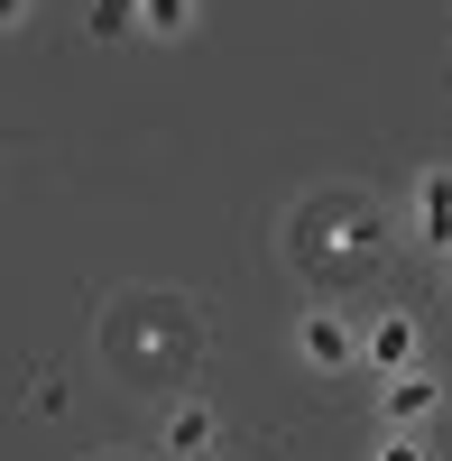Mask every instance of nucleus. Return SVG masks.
<instances>
[{"mask_svg": "<svg viewBox=\"0 0 452 461\" xmlns=\"http://www.w3.org/2000/svg\"><path fill=\"white\" fill-rule=\"evenodd\" d=\"M148 28H158V37H167V28H185V0H148Z\"/></svg>", "mask_w": 452, "mask_h": 461, "instance_id": "obj_8", "label": "nucleus"}, {"mask_svg": "<svg viewBox=\"0 0 452 461\" xmlns=\"http://www.w3.org/2000/svg\"><path fill=\"white\" fill-rule=\"evenodd\" d=\"M203 443H212V406L176 397V406H167V452H203Z\"/></svg>", "mask_w": 452, "mask_h": 461, "instance_id": "obj_5", "label": "nucleus"}, {"mask_svg": "<svg viewBox=\"0 0 452 461\" xmlns=\"http://www.w3.org/2000/svg\"><path fill=\"white\" fill-rule=\"evenodd\" d=\"M203 351V323L185 314V295H121L102 323V360L130 378V388H167V378H185Z\"/></svg>", "mask_w": 452, "mask_h": 461, "instance_id": "obj_1", "label": "nucleus"}, {"mask_svg": "<svg viewBox=\"0 0 452 461\" xmlns=\"http://www.w3.org/2000/svg\"><path fill=\"white\" fill-rule=\"evenodd\" d=\"M379 461H425V443H416V434H388V443H379Z\"/></svg>", "mask_w": 452, "mask_h": 461, "instance_id": "obj_9", "label": "nucleus"}, {"mask_svg": "<svg viewBox=\"0 0 452 461\" xmlns=\"http://www.w3.org/2000/svg\"><path fill=\"white\" fill-rule=\"evenodd\" d=\"M295 351H305L314 369H351V351H360V341H351V323L323 304V314H305V323H295Z\"/></svg>", "mask_w": 452, "mask_h": 461, "instance_id": "obj_3", "label": "nucleus"}, {"mask_svg": "<svg viewBox=\"0 0 452 461\" xmlns=\"http://www.w3.org/2000/svg\"><path fill=\"white\" fill-rule=\"evenodd\" d=\"M434 415V378H416V369H397L388 378V434H406V425H425Z\"/></svg>", "mask_w": 452, "mask_h": 461, "instance_id": "obj_4", "label": "nucleus"}, {"mask_svg": "<svg viewBox=\"0 0 452 461\" xmlns=\"http://www.w3.org/2000/svg\"><path fill=\"white\" fill-rule=\"evenodd\" d=\"M369 360H379V369H388V378H397V369H406V360H416V323H406V314H388V323H379V332H369Z\"/></svg>", "mask_w": 452, "mask_h": 461, "instance_id": "obj_6", "label": "nucleus"}, {"mask_svg": "<svg viewBox=\"0 0 452 461\" xmlns=\"http://www.w3.org/2000/svg\"><path fill=\"white\" fill-rule=\"evenodd\" d=\"M416 212H425V240H443V249H452V176H425Z\"/></svg>", "mask_w": 452, "mask_h": 461, "instance_id": "obj_7", "label": "nucleus"}, {"mask_svg": "<svg viewBox=\"0 0 452 461\" xmlns=\"http://www.w3.org/2000/svg\"><path fill=\"white\" fill-rule=\"evenodd\" d=\"M379 249H388L379 203H360V194H323V203L295 212V258H305L323 286H360L369 267H379Z\"/></svg>", "mask_w": 452, "mask_h": 461, "instance_id": "obj_2", "label": "nucleus"}]
</instances>
